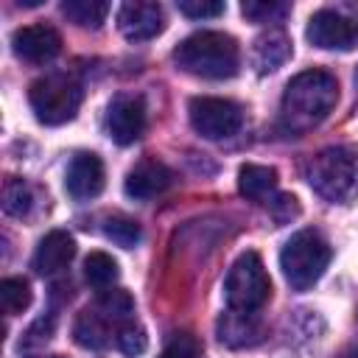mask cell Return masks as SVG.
Wrapping results in <instances>:
<instances>
[{
	"instance_id": "6da1fadb",
	"label": "cell",
	"mask_w": 358,
	"mask_h": 358,
	"mask_svg": "<svg viewBox=\"0 0 358 358\" xmlns=\"http://www.w3.org/2000/svg\"><path fill=\"white\" fill-rule=\"evenodd\" d=\"M338 101V84L327 70L296 73L280 101V123L291 134H302L319 126Z\"/></svg>"
},
{
	"instance_id": "7a4b0ae2",
	"label": "cell",
	"mask_w": 358,
	"mask_h": 358,
	"mask_svg": "<svg viewBox=\"0 0 358 358\" xmlns=\"http://www.w3.org/2000/svg\"><path fill=\"white\" fill-rule=\"evenodd\" d=\"M173 62L179 70L199 78H232L241 67V48L229 34L221 31H199L182 39L173 50Z\"/></svg>"
},
{
	"instance_id": "3957f363",
	"label": "cell",
	"mask_w": 358,
	"mask_h": 358,
	"mask_svg": "<svg viewBox=\"0 0 358 358\" xmlns=\"http://www.w3.org/2000/svg\"><path fill=\"white\" fill-rule=\"evenodd\" d=\"M308 185L330 204H350L358 196V154L350 145L322 148L308 162Z\"/></svg>"
},
{
	"instance_id": "277c9868",
	"label": "cell",
	"mask_w": 358,
	"mask_h": 358,
	"mask_svg": "<svg viewBox=\"0 0 358 358\" xmlns=\"http://www.w3.org/2000/svg\"><path fill=\"white\" fill-rule=\"evenodd\" d=\"M330 257V243L316 229H299L285 241L280 252V268L294 291H308L322 280Z\"/></svg>"
},
{
	"instance_id": "5b68a950",
	"label": "cell",
	"mask_w": 358,
	"mask_h": 358,
	"mask_svg": "<svg viewBox=\"0 0 358 358\" xmlns=\"http://www.w3.org/2000/svg\"><path fill=\"white\" fill-rule=\"evenodd\" d=\"M84 90L81 81L67 73H48L36 78L28 90V103L39 123L45 126H62L76 117L81 106Z\"/></svg>"
},
{
	"instance_id": "8992f818",
	"label": "cell",
	"mask_w": 358,
	"mask_h": 358,
	"mask_svg": "<svg viewBox=\"0 0 358 358\" xmlns=\"http://www.w3.org/2000/svg\"><path fill=\"white\" fill-rule=\"evenodd\" d=\"M271 296V280L257 252H243L227 271L224 280V299L227 308L235 313H255Z\"/></svg>"
},
{
	"instance_id": "52a82bcc",
	"label": "cell",
	"mask_w": 358,
	"mask_h": 358,
	"mask_svg": "<svg viewBox=\"0 0 358 358\" xmlns=\"http://www.w3.org/2000/svg\"><path fill=\"white\" fill-rule=\"evenodd\" d=\"M187 112H190V126L207 140L232 137L243 126V109L229 98L199 95L190 101Z\"/></svg>"
},
{
	"instance_id": "ba28073f",
	"label": "cell",
	"mask_w": 358,
	"mask_h": 358,
	"mask_svg": "<svg viewBox=\"0 0 358 358\" xmlns=\"http://www.w3.org/2000/svg\"><path fill=\"white\" fill-rule=\"evenodd\" d=\"M305 36L322 50H350L358 42V22L352 17H344L341 11L322 8L308 20Z\"/></svg>"
},
{
	"instance_id": "9c48e42d",
	"label": "cell",
	"mask_w": 358,
	"mask_h": 358,
	"mask_svg": "<svg viewBox=\"0 0 358 358\" xmlns=\"http://www.w3.org/2000/svg\"><path fill=\"white\" fill-rule=\"evenodd\" d=\"M106 131L117 145H131L145 131V103L140 95H117L106 109Z\"/></svg>"
},
{
	"instance_id": "30bf717a",
	"label": "cell",
	"mask_w": 358,
	"mask_h": 358,
	"mask_svg": "<svg viewBox=\"0 0 358 358\" xmlns=\"http://www.w3.org/2000/svg\"><path fill=\"white\" fill-rule=\"evenodd\" d=\"M103 185H106V171H103L101 157L92 151H78L70 159L67 173H64L67 196L76 201H90L103 190Z\"/></svg>"
},
{
	"instance_id": "8fae6325",
	"label": "cell",
	"mask_w": 358,
	"mask_h": 358,
	"mask_svg": "<svg viewBox=\"0 0 358 358\" xmlns=\"http://www.w3.org/2000/svg\"><path fill=\"white\" fill-rule=\"evenodd\" d=\"M11 48H14L17 59H22L28 64H45V62L59 56L62 34L53 25H45V22L25 25V28H17L11 34Z\"/></svg>"
},
{
	"instance_id": "7c38bea8",
	"label": "cell",
	"mask_w": 358,
	"mask_h": 358,
	"mask_svg": "<svg viewBox=\"0 0 358 358\" xmlns=\"http://www.w3.org/2000/svg\"><path fill=\"white\" fill-rule=\"evenodd\" d=\"M117 28H120V34H123L126 39H131V42L154 39V36L162 34V28H165L162 6H159V3H143V0L123 3L120 11H117Z\"/></svg>"
},
{
	"instance_id": "4fadbf2b",
	"label": "cell",
	"mask_w": 358,
	"mask_h": 358,
	"mask_svg": "<svg viewBox=\"0 0 358 358\" xmlns=\"http://www.w3.org/2000/svg\"><path fill=\"white\" fill-rule=\"evenodd\" d=\"M171 185H173V171L168 165H162L157 159H140L126 173L123 190H126V196H131L137 201H148V199L165 193Z\"/></svg>"
},
{
	"instance_id": "5bb4252c",
	"label": "cell",
	"mask_w": 358,
	"mask_h": 358,
	"mask_svg": "<svg viewBox=\"0 0 358 358\" xmlns=\"http://www.w3.org/2000/svg\"><path fill=\"white\" fill-rule=\"evenodd\" d=\"M73 257H76V241H73V235H67L64 229H53L36 246V252H34V268L42 277H53V274L64 271Z\"/></svg>"
},
{
	"instance_id": "9a60e30c",
	"label": "cell",
	"mask_w": 358,
	"mask_h": 358,
	"mask_svg": "<svg viewBox=\"0 0 358 358\" xmlns=\"http://www.w3.org/2000/svg\"><path fill=\"white\" fill-rule=\"evenodd\" d=\"M73 338L84 350H103V347H109L112 338H117V327L95 305H90V308H84L76 316V322H73Z\"/></svg>"
},
{
	"instance_id": "2e32d148",
	"label": "cell",
	"mask_w": 358,
	"mask_h": 358,
	"mask_svg": "<svg viewBox=\"0 0 358 358\" xmlns=\"http://www.w3.org/2000/svg\"><path fill=\"white\" fill-rule=\"evenodd\" d=\"M288 59H291V39H288V34L282 28H268L252 45V64L257 67L260 76L274 73Z\"/></svg>"
},
{
	"instance_id": "e0dca14e",
	"label": "cell",
	"mask_w": 358,
	"mask_h": 358,
	"mask_svg": "<svg viewBox=\"0 0 358 358\" xmlns=\"http://www.w3.org/2000/svg\"><path fill=\"white\" fill-rule=\"evenodd\" d=\"M238 190L249 201H271L274 190H277V171L268 165L246 162L238 171Z\"/></svg>"
},
{
	"instance_id": "ac0fdd59",
	"label": "cell",
	"mask_w": 358,
	"mask_h": 358,
	"mask_svg": "<svg viewBox=\"0 0 358 358\" xmlns=\"http://www.w3.org/2000/svg\"><path fill=\"white\" fill-rule=\"evenodd\" d=\"M62 14L81 28H98L109 14V3H103V0H64Z\"/></svg>"
},
{
	"instance_id": "d6986e66",
	"label": "cell",
	"mask_w": 358,
	"mask_h": 358,
	"mask_svg": "<svg viewBox=\"0 0 358 358\" xmlns=\"http://www.w3.org/2000/svg\"><path fill=\"white\" fill-rule=\"evenodd\" d=\"M117 263L106 252H90L84 260V277L95 291H109L117 282Z\"/></svg>"
},
{
	"instance_id": "ffe728a7",
	"label": "cell",
	"mask_w": 358,
	"mask_h": 358,
	"mask_svg": "<svg viewBox=\"0 0 358 358\" xmlns=\"http://www.w3.org/2000/svg\"><path fill=\"white\" fill-rule=\"evenodd\" d=\"M34 207V190L28 182L17 179V176H8L6 185H3V210L14 218H22L28 215Z\"/></svg>"
},
{
	"instance_id": "44dd1931",
	"label": "cell",
	"mask_w": 358,
	"mask_h": 358,
	"mask_svg": "<svg viewBox=\"0 0 358 358\" xmlns=\"http://www.w3.org/2000/svg\"><path fill=\"white\" fill-rule=\"evenodd\" d=\"M31 305V285L22 277H6L0 282V308L6 316H17Z\"/></svg>"
},
{
	"instance_id": "7402d4cb",
	"label": "cell",
	"mask_w": 358,
	"mask_h": 358,
	"mask_svg": "<svg viewBox=\"0 0 358 358\" xmlns=\"http://www.w3.org/2000/svg\"><path fill=\"white\" fill-rule=\"evenodd\" d=\"M252 313H235L229 310L227 319H221V341H227L229 347H243V344H255V333L249 324Z\"/></svg>"
},
{
	"instance_id": "603a6c76",
	"label": "cell",
	"mask_w": 358,
	"mask_h": 358,
	"mask_svg": "<svg viewBox=\"0 0 358 358\" xmlns=\"http://www.w3.org/2000/svg\"><path fill=\"white\" fill-rule=\"evenodd\" d=\"M103 235L112 243H117L123 249H131V246L140 243V235L143 232H140V224L134 218H129V215H109L106 224H103Z\"/></svg>"
},
{
	"instance_id": "cb8c5ba5",
	"label": "cell",
	"mask_w": 358,
	"mask_h": 358,
	"mask_svg": "<svg viewBox=\"0 0 358 358\" xmlns=\"http://www.w3.org/2000/svg\"><path fill=\"white\" fill-rule=\"evenodd\" d=\"M241 11L252 22H280L288 14V6L274 3V0H268V3L266 0H246V3H241Z\"/></svg>"
},
{
	"instance_id": "d4e9b609",
	"label": "cell",
	"mask_w": 358,
	"mask_h": 358,
	"mask_svg": "<svg viewBox=\"0 0 358 358\" xmlns=\"http://www.w3.org/2000/svg\"><path fill=\"white\" fill-rule=\"evenodd\" d=\"M115 344H117V350H120L123 355L134 358V355H143V352H145V347H148V336H145V330L131 319V322H126V324L117 330Z\"/></svg>"
},
{
	"instance_id": "484cf974",
	"label": "cell",
	"mask_w": 358,
	"mask_h": 358,
	"mask_svg": "<svg viewBox=\"0 0 358 358\" xmlns=\"http://www.w3.org/2000/svg\"><path fill=\"white\" fill-rule=\"evenodd\" d=\"M199 355H201V341L193 333H173L159 352V358H199Z\"/></svg>"
},
{
	"instance_id": "4316f807",
	"label": "cell",
	"mask_w": 358,
	"mask_h": 358,
	"mask_svg": "<svg viewBox=\"0 0 358 358\" xmlns=\"http://www.w3.org/2000/svg\"><path fill=\"white\" fill-rule=\"evenodd\" d=\"M176 8H179L185 17H193V20H210V17H221L227 6H224L221 0H179Z\"/></svg>"
},
{
	"instance_id": "83f0119b",
	"label": "cell",
	"mask_w": 358,
	"mask_h": 358,
	"mask_svg": "<svg viewBox=\"0 0 358 358\" xmlns=\"http://www.w3.org/2000/svg\"><path fill=\"white\" fill-rule=\"evenodd\" d=\"M268 204H271V213H274L277 224H285V221H291V218L299 213V207H296V199H294V196H274Z\"/></svg>"
},
{
	"instance_id": "f1b7e54d",
	"label": "cell",
	"mask_w": 358,
	"mask_h": 358,
	"mask_svg": "<svg viewBox=\"0 0 358 358\" xmlns=\"http://www.w3.org/2000/svg\"><path fill=\"white\" fill-rule=\"evenodd\" d=\"M338 358H358V347H352V350H347V352H341Z\"/></svg>"
},
{
	"instance_id": "f546056e",
	"label": "cell",
	"mask_w": 358,
	"mask_h": 358,
	"mask_svg": "<svg viewBox=\"0 0 358 358\" xmlns=\"http://www.w3.org/2000/svg\"><path fill=\"white\" fill-rule=\"evenodd\" d=\"M31 358H62V355H31Z\"/></svg>"
}]
</instances>
